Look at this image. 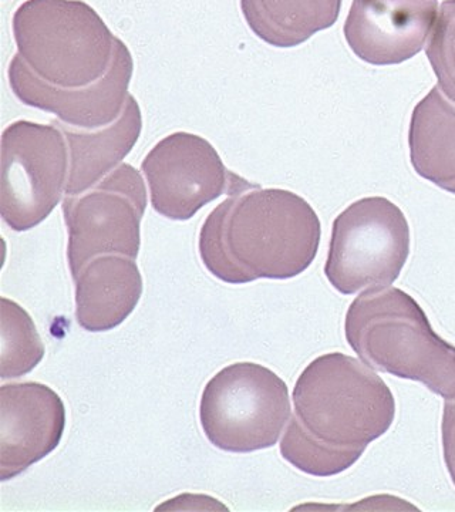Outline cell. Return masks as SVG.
Instances as JSON below:
<instances>
[{"instance_id": "2", "label": "cell", "mask_w": 455, "mask_h": 512, "mask_svg": "<svg viewBox=\"0 0 455 512\" xmlns=\"http://www.w3.org/2000/svg\"><path fill=\"white\" fill-rule=\"evenodd\" d=\"M322 227L295 192L259 188L229 195L202 224L205 268L232 285L301 275L318 255Z\"/></svg>"}, {"instance_id": "10", "label": "cell", "mask_w": 455, "mask_h": 512, "mask_svg": "<svg viewBox=\"0 0 455 512\" xmlns=\"http://www.w3.org/2000/svg\"><path fill=\"white\" fill-rule=\"evenodd\" d=\"M133 73V55L119 39L109 72L91 86L62 89L42 82L18 55L10 60L8 79L13 94L25 106L55 114L66 126L96 130L110 126L123 114Z\"/></svg>"}, {"instance_id": "12", "label": "cell", "mask_w": 455, "mask_h": 512, "mask_svg": "<svg viewBox=\"0 0 455 512\" xmlns=\"http://www.w3.org/2000/svg\"><path fill=\"white\" fill-rule=\"evenodd\" d=\"M437 15V0H353L343 32L360 60L390 66L419 55Z\"/></svg>"}, {"instance_id": "6", "label": "cell", "mask_w": 455, "mask_h": 512, "mask_svg": "<svg viewBox=\"0 0 455 512\" xmlns=\"http://www.w3.org/2000/svg\"><path fill=\"white\" fill-rule=\"evenodd\" d=\"M409 255L403 211L387 198H362L333 222L326 278L343 295L383 288L399 278Z\"/></svg>"}, {"instance_id": "1", "label": "cell", "mask_w": 455, "mask_h": 512, "mask_svg": "<svg viewBox=\"0 0 455 512\" xmlns=\"http://www.w3.org/2000/svg\"><path fill=\"white\" fill-rule=\"evenodd\" d=\"M295 412L282 457L315 477L349 470L372 441L392 427L396 402L382 377L343 353L313 360L293 390Z\"/></svg>"}, {"instance_id": "19", "label": "cell", "mask_w": 455, "mask_h": 512, "mask_svg": "<svg viewBox=\"0 0 455 512\" xmlns=\"http://www.w3.org/2000/svg\"><path fill=\"white\" fill-rule=\"evenodd\" d=\"M441 436H443L444 461L455 485V399L446 400L444 404Z\"/></svg>"}, {"instance_id": "16", "label": "cell", "mask_w": 455, "mask_h": 512, "mask_svg": "<svg viewBox=\"0 0 455 512\" xmlns=\"http://www.w3.org/2000/svg\"><path fill=\"white\" fill-rule=\"evenodd\" d=\"M340 9L342 0H241L249 29L275 47L299 46L332 28Z\"/></svg>"}, {"instance_id": "14", "label": "cell", "mask_w": 455, "mask_h": 512, "mask_svg": "<svg viewBox=\"0 0 455 512\" xmlns=\"http://www.w3.org/2000/svg\"><path fill=\"white\" fill-rule=\"evenodd\" d=\"M69 146L70 170L66 197H77L96 187L116 170L136 146L143 131V114L133 94L128 96L123 114L110 126L84 130L55 123Z\"/></svg>"}, {"instance_id": "15", "label": "cell", "mask_w": 455, "mask_h": 512, "mask_svg": "<svg viewBox=\"0 0 455 512\" xmlns=\"http://www.w3.org/2000/svg\"><path fill=\"white\" fill-rule=\"evenodd\" d=\"M409 147L416 173L455 194V103L438 86L414 107Z\"/></svg>"}, {"instance_id": "8", "label": "cell", "mask_w": 455, "mask_h": 512, "mask_svg": "<svg viewBox=\"0 0 455 512\" xmlns=\"http://www.w3.org/2000/svg\"><path fill=\"white\" fill-rule=\"evenodd\" d=\"M146 208L143 177L126 163L84 194L64 198V222L69 234L67 259L74 281L97 256L137 258Z\"/></svg>"}, {"instance_id": "5", "label": "cell", "mask_w": 455, "mask_h": 512, "mask_svg": "<svg viewBox=\"0 0 455 512\" xmlns=\"http://www.w3.org/2000/svg\"><path fill=\"white\" fill-rule=\"evenodd\" d=\"M289 390L281 377L258 363L229 365L202 392L200 419L207 439L229 453L275 446L291 420Z\"/></svg>"}, {"instance_id": "9", "label": "cell", "mask_w": 455, "mask_h": 512, "mask_svg": "<svg viewBox=\"0 0 455 512\" xmlns=\"http://www.w3.org/2000/svg\"><path fill=\"white\" fill-rule=\"evenodd\" d=\"M141 171L154 210L174 221L191 220L225 192L235 195L254 187L225 167L210 141L187 131L158 141L144 157Z\"/></svg>"}, {"instance_id": "11", "label": "cell", "mask_w": 455, "mask_h": 512, "mask_svg": "<svg viewBox=\"0 0 455 512\" xmlns=\"http://www.w3.org/2000/svg\"><path fill=\"white\" fill-rule=\"evenodd\" d=\"M66 429V407L55 390L36 382L0 387V478L12 480L49 456Z\"/></svg>"}, {"instance_id": "7", "label": "cell", "mask_w": 455, "mask_h": 512, "mask_svg": "<svg viewBox=\"0 0 455 512\" xmlns=\"http://www.w3.org/2000/svg\"><path fill=\"white\" fill-rule=\"evenodd\" d=\"M69 170V146L57 124H9L2 134L3 221L16 232L42 224L62 201Z\"/></svg>"}, {"instance_id": "4", "label": "cell", "mask_w": 455, "mask_h": 512, "mask_svg": "<svg viewBox=\"0 0 455 512\" xmlns=\"http://www.w3.org/2000/svg\"><path fill=\"white\" fill-rule=\"evenodd\" d=\"M20 60L42 82L79 89L109 72L119 37L83 0H26L12 19Z\"/></svg>"}, {"instance_id": "18", "label": "cell", "mask_w": 455, "mask_h": 512, "mask_svg": "<svg viewBox=\"0 0 455 512\" xmlns=\"http://www.w3.org/2000/svg\"><path fill=\"white\" fill-rule=\"evenodd\" d=\"M426 53L437 86L455 103V0L441 3Z\"/></svg>"}, {"instance_id": "13", "label": "cell", "mask_w": 455, "mask_h": 512, "mask_svg": "<svg viewBox=\"0 0 455 512\" xmlns=\"http://www.w3.org/2000/svg\"><path fill=\"white\" fill-rule=\"evenodd\" d=\"M143 295V276L134 259L103 255L76 278V319L84 330L107 332L133 313Z\"/></svg>"}, {"instance_id": "3", "label": "cell", "mask_w": 455, "mask_h": 512, "mask_svg": "<svg viewBox=\"0 0 455 512\" xmlns=\"http://www.w3.org/2000/svg\"><path fill=\"white\" fill-rule=\"evenodd\" d=\"M345 332L367 366L455 399V346L434 332L409 293L390 286L367 289L350 305Z\"/></svg>"}, {"instance_id": "17", "label": "cell", "mask_w": 455, "mask_h": 512, "mask_svg": "<svg viewBox=\"0 0 455 512\" xmlns=\"http://www.w3.org/2000/svg\"><path fill=\"white\" fill-rule=\"evenodd\" d=\"M0 303V377L18 379L42 362L45 346L35 322L22 306L5 296Z\"/></svg>"}]
</instances>
